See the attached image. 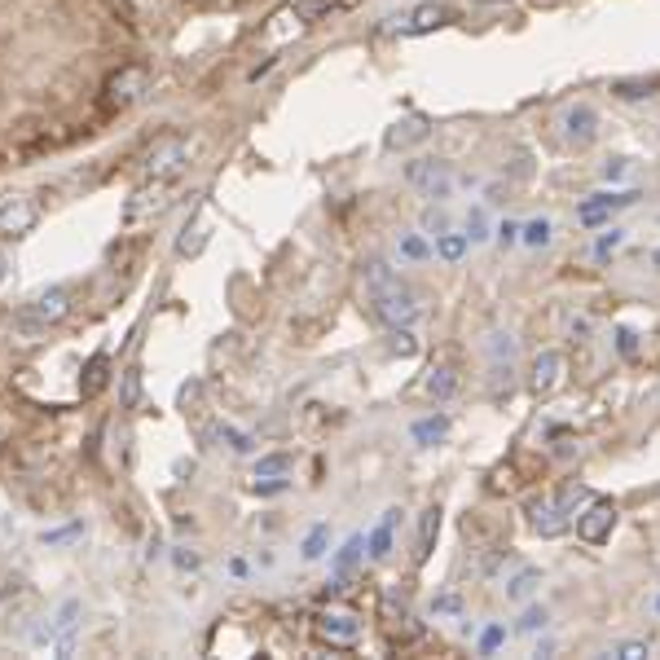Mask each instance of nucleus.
<instances>
[{"instance_id":"a18cd8bd","label":"nucleus","mask_w":660,"mask_h":660,"mask_svg":"<svg viewBox=\"0 0 660 660\" xmlns=\"http://www.w3.org/2000/svg\"><path fill=\"white\" fill-rule=\"evenodd\" d=\"M647 652H652L647 643H621V647H616V656H621V660H638V656H647Z\"/></svg>"},{"instance_id":"a19ab883","label":"nucleus","mask_w":660,"mask_h":660,"mask_svg":"<svg viewBox=\"0 0 660 660\" xmlns=\"http://www.w3.org/2000/svg\"><path fill=\"white\" fill-rule=\"evenodd\" d=\"M616 348H621V357H634V352H638V335H634L630 326L616 330Z\"/></svg>"},{"instance_id":"09e8293b","label":"nucleus","mask_w":660,"mask_h":660,"mask_svg":"<svg viewBox=\"0 0 660 660\" xmlns=\"http://www.w3.org/2000/svg\"><path fill=\"white\" fill-rule=\"evenodd\" d=\"M603 176H608V181H616V176H625V163H621V159L608 163V168H603Z\"/></svg>"},{"instance_id":"f704fd0d","label":"nucleus","mask_w":660,"mask_h":660,"mask_svg":"<svg viewBox=\"0 0 660 660\" xmlns=\"http://www.w3.org/2000/svg\"><path fill=\"white\" fill-rule=\"evenodd\" d=\"M198 247H203V229H198V225H194V229L185 225V234L176 238V251H181V256H194Z\"/></svg>"},{"instance_id":"f8f14e48","label":"nucleus","mask_w":660,"mask_h":660,"mask_svg":"<svg viewBox=\"0 0 660 660\" xmlns=\"http://www.w3.org/2000/svg\"><path fill=\"white\" fill-rule=\"evenodd\" d=\"M71 300H75L71 286H49V291H40L36 300L27 304V313H36L44 326H53V322H62V317L71 313Z\"/></svg>"},{"instance_id":"c9c22d12","label":"nucleus","mask_w":660,"mask_h":660,"mask_svg":"<svg viewBox=\"0 0 660 660\" xmlns=\"http://www.w3.org/2000/svg\"><path fill=\"white\" fill-rule=\"evenodd\" d=\"M489 352H493L498 361H511V357H515V339H511V335H489Z\"/></svg>"},{"instance_id":"7c9ffc66","label":"nucleus","mask_w":660,"mask_h":660,"mask_svg":"<svg viewBox=\"0 0 660 660\" xmlns=\"http://www.w3.org/2000/svg\"><path fill=\"white\" fill-rule=\"evenodd\" d=\"M546 621H550L546 608H524V616L515 621V630H520V634H537V630H546Z\"/></svg>"},{"instance_id":"473e14b6","label":"nucleus","mask_w":660,"mask_h":660,"mask_svg":"<svg viewBox=\"0 0 660 660\" xmlns=\"http://www.w3.org/2000/svg\"><path fill=\"white\" fill-rule=\"evenodd\" d=\"M326 542H330V528H326V524H317L313 533H308V542H304V559H322Z\"/></svg>"},{"instance_id":"393cba45","label":"nucleus","mask_w":660,"mask_h":660,"mask_svg":"<svg viewBox=\"0 0 660 660\" xmlns=\"http://www.w3.org/2000/svg\"><path fill=\"white\" fill-rule=\"evenodd\" d=\"M14 335H18V339H27V344H36V339L49 335V326H44L36 313H27V308H22V313L14 317Z\"/></svg>"},{"instance_id":"79ce46f5","label":"nucleus","mask_w":660,"mask_h":660,"mask_svg":"<svg viewBox=\"0 0 660 660\" xmlns=\"http://www.w3.org/2000/svg\"><path fill=\"white\" fill-rule=\"evenodd\" d=\"M220 436H225V440H229V445H234V449H238V454H251V449H256V445H251V436H242V432H234V427H220Z\"/></svg>"},{"instance_id":"423d86ee","label":"nucleus","mask_w":660,"mask_h":660,"mask_svg":"<svg viewBox=\"0 0 660 660\" xmlns=\"http://www.w3.org/2000/svg\"><path fill=\"white\" fill-rule=\"evenodd\" d=\"M146 84H150L146 66H119V71L106 80L102 97H106V106H110V110H124V106H132L141 93H146Z\"/></svg>"},{"instance_id":"2f4dec72","label":"nucleus","mask_w":660,"mask_h":660,"mask_svg":"<svg viewBox=\"0 0 660 660\" xmlns=\"http://www.w3.org/2000/svg\"><path fill=\"white\" fill-rule=\"evenodd\" d=\"M621 242H625L621 229H608V234H599V242H594V260H608L612 251H621Z\"/></svg>"},{"instance_id":"e433bc0d","label":"nucleus","mask_w":660,"mask_h":660,"mask_svg":"<svg viewBox=\"0 0 660 660\" xmlns=\"http://www.w3.org/2000/svg\"><path fill=\"white\" fill-rule=\"evenodd\" d=\"M502 643H506V630H502V625H489V630L480 634V652H484V656H489V652H498Z\"/></svg>"},{"instance_id":"20e7f679","label":"nucleus","mask_w":660,"mask_h":660,"mask_svg":"<svg viewBox=\"0 0 660 660\" xmlns=\"http://www.w3.org/2000/svg\"><path fill=\"white\" fill-rule=\"evenodd\" d=\"M405 181L423 198H432V203H445L454 194V172H449V163H436V159H414L405 168Z\"/></svg>"},{"instance_id":"1a4fd4ad","label":"nucleus","mask_w":660,"mask_h":660,"mask_svg":"<svg viewBox=\"0 0 660 660\" xmlns=\"http://www.w3.org/2000/svg\"><path fill=\"white\" fill-rule=\"evenodd\" d=\"M612 528H616V506L612 502H590L586 511L577 515V537L581 542H590V546L608 542Z\"/></svg>"},{"instance_id":"9b49d317","label":"nucleus","mask_w":660,"mask_h":660,"mask_svg":"<svg viewBox=\"0 0 660 660\" xmlns=\"http://www.w3.org/2000/svg\"><path fill=\"white\" fill-rule=\"evenodd\" d=\"M638 194H594V198H586V203L577 207V220L586 229H599V225H608L612 220V212H621V207H630Z\"/></svg>"},{"instance_id":"39448f33","label":"nucleus","mask_w":660,"mask_h":660,"mask_svg":"<svg viewBox=\"0 0 660 660\" xmlns=\"http://www.w3.org/2000/svg\"><path fill=\"white\" fill-rule=\"evenodd\" d=\"M168 203H172V181H146V185H137L132 198L124 203V225H141V220L159 216Z\"/></svg>"},{"instance_id":"9d476101","label":"nucleus","mask_w":660,"mask_h":660,"mask_svg":"<svg viewBox=\"0 0 660 660\" xmlns=\"http://www.w3.org/2000/svg\"><path fill=\"white\" fill-rule=\"evenodd\" d=\"M564 370H568V361H564V352H555V348H546V352H537V361H533V379H528V388H533L537 396H550L564 383Z\"/></svg>"},{"instance_id":"7ed1b4c3","label":"nucleus","mask_w":660,"mask_h":660,"mask_svg":"<svg viewBox=\"0 0 660 660\" xmlns=\"http://www.w3.org/2000/svg\"><path fill=\"white\" fill-rule=\"evenodd\" d=\"M190 154H194L190 137H163V141H154L141 172H146V181H176L185 172V163H190Z\"/></svg>"},{"instance_id":"f257e3e1","label":"nucleus","mask_w":660,"mask_h":660,"mask_svg":"<svg viewBox=\"0 0 660 660\" xmlns=\"http://www.w3.org/2000/svg\"><path fill=\"white\" fill-rule=\"evenodd\" d=\"M84 603L80 599H62L44 621L31 630V647L40 652H58V656H75V630H80Z\"/></svg>"},{"instance_id":"6ab92c4d","label":"nucleus","mask_w":660,"mask_h":660,"mask_svg":"<svg viewBox=\"0 0 660 660\" xmlns=\"http://www.w3.org/2000/svg\"><path fill=\"white\" fill-rule=\"evenodd\" d=\"M141 405V366H128L119 374V410H137Z\"/></svg>"},{"instance_id":"f03ea898","label":"nucleus","mask_w":660,"mask_h":660,"mask_svg":"<svg viewBox=\"0 0 660 660\" xmlns=\"http://www.w3.org/2000/svg\"><path fill=\"white\" fill-rule=\"evenodd\" d=\"M370 308H374V317H379L383 326H392V330L418 322V300H414V291L405 282H392V286L370 291Z\"/></svg>"},{"instance_id":"bb28decb","label":"nucleus","mask_w":660,"mask_h":660,"mask_svg":"<svg viewBox=\"0 0 660 660\" xmlns=\"http://www.w3.org/2000/svg\"><path fill=\"white\" fill-rule=\"evenodd\" d=\"M392 282H401V273H396L388 260H370L366 264V291H379V286H392Z\"/></svg>"},{"instance_id":"6e6552de","label":"nucleus","mask_w":660,"mask_h":660,"mask_svg":"<svg viewBox=\"0 0 660 660\" xmlns=\"http://www.w3.org/2000/svg\"><path fill=\"white\" fill-rule=\"evenodd\" d=\"M40 220V212H36V203H31L27 194H14V198H5L0 203V242L5 238H22L31 225Z\"/></svg>"},{"instance_id":"ea45409f","label":"nucleus","mask_w":660,"mask_h":660,"mask_svg":"<svg viewBox=\"0 0 660 660\" xmlns=\"http://www.w3.org/2000/svg\"><path fill=\"white\" fill-rule=\"evenodd\" d=\"M432 612L436 616H458L462 612V599H458V594H440V599L432 603Z\"/></svg>"},{"instance_id":"8fccbe9b","label":"nucleus","mask_w":660,"mask_h":660,"mask_svg":"<svg viewBox=\"0 0 660 660\" xmlns=\"http://www.w3.org/2000/svg\"><path fill=\"white\" fill-rule=\"evenodd\" d=\"M652 264H656V269H660V251H656V256H652Z\"/></svg>"},{"instance_id":"58836bf2","label":"nucleus","mask_w":660,"mask_h":660,"mask_svg":"<svg viewBox=\"0 0 660 660\" xmlns=\"http://www.w3.org/2000/svg\"><path fill=\"white\" fill-rule=\"evenodd\" d=\"M423 229H427V234H445V229H449V216L436 212V207H427V212H423Z\"/></svg>"},{"instance_id":"4c0bfd02","label":"nucleus","mask_w":660,"mask_h":660,"mask_svg":"<svg viewBox=\"0 0 660 660\" xmlns=\"http://www.w3.org/2000/svg\"><path fill=\"white\" fill-rule=\"evenodd\" d=\"M467 229H471V242H484V238H489V220H484V212H480V207H476V212H471L467 216Z\"/></svg>"},{"instance_id":"aec40b11","label":"nucleus","mask_w":660,"mask_h":660,"mask_svg":"<svg viewBox=\"0 0 660 660\" xmlns=\"http://www.w3.org/2000/svg\"><path fill=\"white\" fill-rule=\"evenodd\" d=\"M467 234H454V229H445V234H436V256L445 264H458L462 256H467Z\"/></svg>"},{"instance_id":"de8ad7c7","label":"nucleus","mask_w":660,"mask_h":660,"mask_svg":"<svg viewBox=\"0 0 660 660\" xmlns=\"http://www.w3.org/2000/svg\"><path fill=\"white\" fill-rule=\"evenodd\" d=\"M176 568H198V555H185V550H176Z\"/></svg>"},{"instance_id":"412c9836","label":"nucleus","mask_w":660,"mask_h":660,"mask_svg":"<svg viewBox=\"0 0 660 660\" xmlns=\"http://www.w3.org/2000/svg\"><path fill=\"white\" fill-rule=\"evenodd\" d=\"M449 18V9L445 5H423L418 14H410V22H405L401 31H410V36H418V31H432V27H440V22Z\"/></svg>"},{"instance_id":"37998d69","label":"nucleus","mask_w":660,"mask_h":660,"mask_svg":"<svg viewBox=\"0 0 660 660\" xmlns=\"http://www.w3.org/2000/svg\"><path fill=\"white\" fill-rule=\"evenodd\" d=\"M392 348L401 352V357H410V352H414V335H410L405 326H401V330H392Z\"/></svg>"},{"instance_id":"72a5a7b5","label":"nucleus","mask_w":660,"mask_h":660,"mask_svg":"<svg viewBox=\"0 0 660 660\" xmlns=\"http://www.w3.org/2000/svg\"><path fill=\"white\" fill-rule=\"evenodd\" d=\"M418 137H423V128H418V124H396V128L388 132V150L410 146V141H418Z\"/></svg>"},{"instance_id":"a211bd4d","label":"nucleus","mask_w":660,"mask_h":660,"mask_svg":"<svg viewBox=\"0 0 660 660\" xmlns=\"http://www.w3.org/2000/svg\"><path fill=\"white\" fill-rule=\"evenodd\" d=\"M106 379H110V361H106V352H97L93 361L84 366V379H80V392L84 396H97L106 388Z\"/></svg>"},{"instance_id":"cd10ccee","label":"nucleus","mask_w":660,"mask_h":660,"mask_svg":"<svg viewBox=\"0 0 660 660\" xmlns=\"http://www.w3.org/2000/svg\"><path fill=\"white\" fill-rule=\"evenodd\" d=\"M361 546H366V537H348V542H344V550H339V555H335V572H339V577H348V572L357 568V559L366 555V550H361Z\"/></svg>"},{"instance_id":"c03bdc74","label":"nucleus","mask_w":660,"mask_h":660,"mask_svg":"<svg viewBox=\"0 0 660 660\" xmlns=\"http://www.w3.org/2000/svg\"><path fill=\"white\" fill-rule=\"evenodd\" d=\"M498 242H502V247L520 242V225H515V220H502V225H498Z\"/></svg>"},{"instance_id":"4be33fe9","label":"nucleus","mask_w":660,"mask_h":660,"mask_svg":"<svg viewBox=\"0 0 660 660\" xmlns=\"http://www.w3.org/2000/svg\"><path fill=\"white\" fill-rule=\"evenodd\" d=\"M339 5H352V0H295V18L300 22H317V18H326L330 9H339Z\"/></svg>"},{"instance_id":"4468645a","label":"nucleus","mask_w":660,"mask_h":660,"mask_svg":"<svg viewBox=\"0 0 660 660\" xmlns=\"http://www.w3.org/2000/svg\"><path fill=\"white\" fill-rule=\"evenodd\" d=\"M537 586H542V568H533V564H524V568H515V577L506 581V599L511 603H528L537 594Z\"/></svg>"},{"instance_id":"b1692460","label":"nucleus","mask_w":660,"mask_h":660,"mask_svg":"<svg viewBox=\"0 0 660 660\" xmlns=\"http://www.w3.org/2000/svg\"><path fill=\"white\" fill-rule=\"evenodd\" d=\"M396 256L410 260V264H423L427 256H432V247L423 242V234H401L396 238Z\"/></svg>"},{"instance_id":"0eeeda50","label":"nucleus","mask_w":660,"mask_h":660,"mask_svg":"<svg viewBox=\"0 0 660 660\" xmlns=\"http://www.w3.org/2000/svg\"><path fill=\"white\" fill-rule=\"evenodd\" d=\"M313 630H317V638L322 643H330V647H357V638H361V621L352 612H344V608H330V612H322L313 621Z\"/></svg>"},{"instance_id":"a878e982","label":"nucleus","mask_w":660,"mask_h":660,"mask_svg":"<svg viewBox=\"0 0 660 660\" xmlns=\"http://www.w3.org/2000/svg\"><path fill=\"white\" fill-rule=\"evenodd\" d=\"M564 124H568V132H572V137H577V141H590V137H594V110H590V106L568 110V119H564Z\"/></svg>"},{"instance_id":"ddd939ff","label":"nucleus","mask_w":660,"mask_h":660,"mask_svg":"<svg viewBox=\"0 0 660 660\" xmlns=\"http://www.w3.org/2000/svg\"><path fill=\"white\" fill-rule=\"evenodd\" d=\"M528 524H533V533H542V537H559L568 528V511L550 498H537V502H528Z\"/></svg>"},{"instance_id":"49530a36","label":"nucleus","mask_w":660,"mask_h":660,"mask_svg":"<svg viewBox=\"0 0 660 660\" xmlns=\"http://www.w3.org/2000/svg\"><path fill=\"white\" fill-rule=\"evenodd\" d=\"M9 269H14V260H9V251L0 247V286H5V278H9Z\"/></svg>"},{"instance_id":"2eb2a0df","label":"nucleus","mask_w":660,"mask_h":660,"mask_svg":"<svg viewBox=\"0 0 660 660\" xmlns=\"http://www.w3.org/2000/svg\"><path fill=\"white\" fill-rule=\"evenodd\" d=\"M423 392L432 396V401H449V396L458 392V370H454V366H436L432 374H427Z\"/></svg>"},{"instance_id":"5701e85b","label":"nucleus","mask_w":660,"mask_h":660,"mask_svg":"<svg viewBox=\"0 0 660 660\" xmlns=\"http://www.w3.org/2000/svg\"><path fill=\"white\" fill-rule=\"evenodd\" d=\"M291 467H295L291 454H264V458L256 462V480H282Z\"/></svg>"},{"instance_id":"f3484780","label":"nucleus","mask_w":660,"mask_h":660,"mask_svg":"<svg viewBox=\"0 0 660 660\" xmlns=\"http://www.w3.org/2000/svg\"><path fill=\"white\" fill-rule=\"evenodd\" d=\"M396 520H401V511H388V515H383V524L366 537L370 559H388V555H392V528H396Z\"/></svg>"},{"instance_id":"c85d7f7f","label":"nucleus","mask_w":660,"mask_h":660,"mask_svg":"<svg viewBox=\"0 0 660 660\" xmlns=\"http://www.w3.org/2000/svg\"><path fill=\"white\" fill-rule=\"evenodd\" d=\"M449 432V418L445 414H432V418H423V423H414V440L418 445H432V440H440Z\"/></svg>"},{"instance_id":"dca6fc26","label":"nucleus","mask_w":660,"mask_h":660,"mask_svg":"<svg viewBox=\"0 0 660 660\" xmlns=\"http://www.w3.org/2000/svg\"><path fill=\"white\" fill-rule=\"evenodd\" d=\"M436 533H440V506H427V511H423V520H418V550H414V559H418V564H423V559L432 555Z\"/></svg>"},{"instance_id":"c756f323","label":"nucleus","mask_w":660,"mask_h":660,"mask_svg":"<svg viewBox=\"0 0 660 660\" xmlns=\"http://www.w3.org/2000/svg\"><path fill=\"white\" fill-rule=\"evenodd\" d=\"M520 242H528V247H546L550 242V220H528V225H520Z\"/></svg>"}]
</instances>
